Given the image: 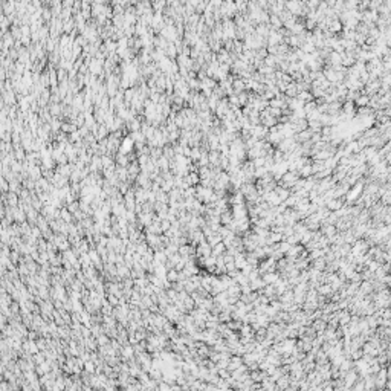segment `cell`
Here are the masks:
<instances>
[{"instance_id": "obj_3", "label": "cell", "mask_w": 391, "mask_h": 391, "mask_svg": "<svg viewBox=\"0 0 391 391\" xmlns=\"http://www.w3.org/2000/svg\"><path fill=\"white\" fill-rule=\"evenodd\" d=\"M78 210V202H73L69 205V211H76Z\"/></svg>"}, {"instance_id": "obj_2", "label": "cell", "mask_w": 391, "mask_h": 391, "mask_svg": "<svg viewBox=\"0 0 391 391\" xmlns=\"http://www.w3.org/2000/svg\"><path fill=\"white\" fill-rule=\"evenodd\" d=\"M355 102L358 104V106L364 107V106H365V104H368V102H370V98H368V96H359V98H358V99H356Z\"/></svg>"}, {"instance_id": "obj_1", "label": "cell", "mask_w": 391, "mask_h": 391, "mask_svg": "<svg viewBox=\"0 0 391 391\" xmlns=\"http://www.w3.org/2000/svg\"><path fill=\"white\" fill-rule=\"evenodd\" d=\"M5 195H6V199L9 200V205L17 203V194H16V193H11V191H9V193H6Z\"/></svg>"}]
</instances>
